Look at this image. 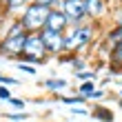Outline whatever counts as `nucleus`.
<instances>
[{"label": "nucleus", "instance_id": "1", "mask_svg": "<svg viewBox=\"0 0 122 122\" xmlns=\"http://www.w3.org/2000/svg\"><path fill=\"white\" fill-rule=\"evenodd\" d=\"M49 13H51V7H45V5L33 2V5H29V7L25 9L20 22H22V27H25L27 33H38V31L45 29Z\"/></svg>", "mask_w": 122, "mask_h": 122}, {"label": "nucleus", "instance_id": "2", "mask_svg": "<svg viewBox=\"0 0 122 122\" xmlns=\"http://www.w3.org/2000/svg\"><path fill=\"white\" fill-rule=\"evenodd\" d=\"M45 53H47V47H45V42H42L40 38V33H29L27 36V42H25V51L22 56L27 62H42L45 60Z\"/></svg>", "mask_w": 122, "mask_h": 122}, {"label": "nucleus", "instance_id": "3", "mask_svg": "<svg viewBox=\"0 0 122 122\" xmlns=\"http://www.w3.org/2000/svg\"><path fill=\"white\" fill-rule=\"evenodd\" d=\"M91 40V27H82V25H78L73 27L67 36H64V49L67 51H73V49H80L84 47L87 42Z\"/></svg>", "mask_w": 122, "mask_h": 122}, {"label": "nucleus", "instance_id": "4", "mask_svg": "<svg viewBox=\"0 0 122 122\" xmlns=\"http://www.w3.org/2000/svg\"><path fill=\"white\" fill-rule=\"evenodd\" d=\"M60 7H62V13L69 18V22H80L87 16L84 0H67V2H60Z\"/></svg>", "mask_w": 122, "mask_h": 122}, {"label": "nucleus", "instance_id": "5", "mask_svg": "<svg viewBox=\"0 0 122 122\" xmlns=\"http://www.w3.org/2000/svg\"><path fill=\"white\" fill-rule=\"evenodd\" d=\"M67 25H69V18L62 13V9H51V13H49V18H47L45 29H47V31L62 33L64 29H67Z\"/></svg>", "mask_w": 122, "mask_h": 122}, {"label": "nucleus", "instance_id": "6", "mask_svg": "<svg viewBox=\"0 0 122 122\" xmlns=\"http://www.w3.org/2000/svg\"><path fill=\"white\" fill-rule=\"evenodd\" d=\"M40 38H42V42H45L47 51L58 53V51H62V49H64V36H62V33H56V31H47V29H42Z\"/></svg>", "mask_w": 122, "mask_h": 122}, {"label": "nucleus", "instance_id": "7", "mask_svg": "<svg viewBox=\"0 0 122 122\" xmlns=\"http://www.w3.org/2000/svg\"><path fill=\"white\" fill-rule=\"evenodd\" d=\"M27 36H16V38H5V42L0 45V51L2 53H11V56H18L25 51V42H27Z\"/></svg>", "mask_w": 122, "mask_h": 122}, {"label": "nucleus", "instance_id": "8", "mask_svg": "<svg viewBox=\"0 0 122 122\" xmlns=\"http://www.w3.org/2000/svg\"><path fill=\"white\" fill-rule=\"evenodd\" d=\"M84 5H87V16L91 18H98L104 11V0H84Z\"/></svg>", "mask_w": 122, "mask_h": 122}, {"label": "nucleus", "instance_id": "9", "mask_svg": "<svg viewBox=\"0 0 122 122\" xmlns=\"http://www.w3.org/2000/svg\"><path fill=\"white\" fill-rule=\"evenodd\" d=\"M93 118H98V120H102V122H111L113 120V113L109 109H104V107H98V109L93 111Z\"/></svg>", "mask_w": 122, "mask_h": 122}, {"label": "nucleus", "instance_id": "10", "mask_svg": "<svg viewBox=\"0 0 122 122\" xmlns=\"http://www.w3.org/2000/svg\"><path fill=\"white\" fill-rule=\"evenodd\" d=\"M45 87L47 89H64V87H67V82H64V80H47Z\"/></svg>", "mask_w": 122, "mask_h": 122}, {"label": "nucleus", "instance_id": "11", "mask_svg": "<svg viewBox=\"0 0 122 122\" xmlns=\"http://www.w3.org/2000/svg\"><path fill=\"white\" fill-rule=\"evenodd\" d=\"M7 2V7H9V9H18V7H22L27 0H5Z\"/></svg>", "mask_w": 122, "mask_h": 122}, {"label": "nucleus", "instance_id": "12", "mask_svg": "<svg viewBox=\"0 0 122 122\" xmlns=\"http://www.w3.org/2000/svg\"><path fill=\"white\" fill-rule=\"evenodd\" d=\"M80 93H84V96H93V84L91 82H84L80 87Z\"/></svg>", "mask_w": 122, "mask_h": 122}, {"label": "nucleus", "instance_id": "13", "mask_svg": "<svg viewBox=\"0 0 122 122\" xmlns=\"http://www.w3.org/2000/svg\"><path fill=\"white\" fill-rule=\"evenodd\" d=\"M113 60H116V62H122V42L116 45V49H113Z\"/></svg>", "mask_w": 122, "mask_h": 122}, {"label": "nucleus", "instance_id": "14", "mask_svg": "<svg viewBox=\"0 0 122 122\" xmlns=\"http://www.w3.org/2000/svg\"><path fill=\"white\" fill-rule=\"evenodd\" d=\"M111 42H116V45H120V42H122V27H120L118 31L111 33Z\"/></svg>", "mask_w": 122, "mask_h": 122}, {"label": "nucleus", "instance_id": "15", "mask_svg": "<svg viewBox=\"0 0 122 122\" xmlns=\"http://www.w3.org/2000/svg\"><path fill=\"white\" fill-rule=\"evenodd\" d=\"M7 118L9 120H27L29 116H27V113H7Z\"/></svg>", "mask_w": 122, "mask_h": 122}, {"label": "nucleus", "instance_id": "16", "mask_svg": "<svg viewBox=\"0 0 122 122\" xmlns=\"http://www.w3.org/2000/svg\"><path fill=\"white\" fill-rule=\"evenodd\" d=\"M38 5H45V7H53V5H58V0H36Z\"/></svg>", "mask_w": 122, "mask_h": 122}, {"label": "nucleus", "instance_id": "17", "mask_svg": "<svg viewBox=\"0 0 122 122\" xmlns=\"http://www.w3.org/2000/svg\"><path fill=\"white\" fill-rule=\"evenodd\" d=\"M18 67L22 69V71H27V73H36V69H33V67H29V64H25V62H20Z\"/></svg>", "mask_w": 122, "mask_h": 122}, {"label": "nucleus", "instance_id": "18", "mask_svg": "<svg viewBox=\"0 0 122 122\" xmlns=\"http://www.w3.org/2000/svg\"><path fill=\"white\" fill-rule=\"evenodd\" d=\"M0 98H2V100H11V96H9V91H7L5 87H0Z\"/></svg>", "mask_w": 122, "mask_h": 122}, {"label": "nucleus", "instance_id": "19", "mask_svg": "<svg viewBox=\"0 0 122 122\" xmlns=\"http://www.w3.org/2000/svg\"><path fill=\"white\" fill-rule=\"evenodd\" d=\"M9 102H11L13 107H22V104H25V102H22V100H16V98H11V100H9Z\"/></svg>", "mask_w": 122, "mask_h": 122}, {"label": "nucleus", "instance_id": "20", "mask_svg": "<svg viewBox=\"0 0 122 122\" xmlns=\"http://www.w3.org/2000/svg\"><path fill=\"white\" fill-rule=\"evenodd\" d=\"M78 78L80 80H89V78H93V73H78Z\"/></svg>", "mask_w": 122, "mask_h": 122}, {"label": "nucleus", "instance_id": "21", "mask_svg": "<svg viewBox=\"0 0 122 122\" xmlns=\"http://www.w3.org/2000/svg\"><path fill=\"white\" fill-rule=\"evenodd\" d=\"M62 2H67V0H62Z\"/></svg>", "mask_w": 122, "mask_h": 122}]
</instances>
